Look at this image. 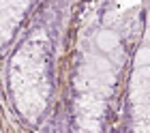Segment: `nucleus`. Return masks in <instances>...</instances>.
<instances>
[{
    "label": "nucleus",
    "mask_w": 150,
    "mask_h": 133,
    "mask_svg": "<svg viewBox=\"0 0 150 133\" xmlns=\"http://www.w3.org/2000/svg\"><path fill=\"white\" fill-rule=\"evenodd\" d=\"M139 62H150V50H142L139 52Z\"/></svg>",
    "instance_id": "nucleus-2"
},
{
    "label": "nucleus",
    "mask_w": 150,
    "mask_h": 133,
    "mask_svg": "<svg viewBox=\"0 0 150 133\" xmlns=\"http://www.w3.org/2000/svg\"><path fill=\"white\" fill-rule=\"evenodd\" d=\"M97 45L101 47L103 52H110L112 47L116 45V37H114V32H110V30H103L97 37Z\"/></svg>",
    "instance_id": "nucleus-1"
}]
</instances>
